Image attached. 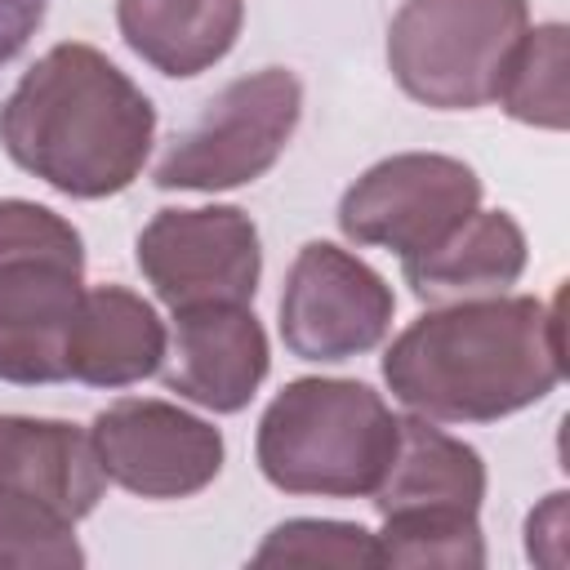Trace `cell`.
<instances>
[{
  "label": "cell",
  "instance_id": "6da1fadb",
  "mask_svg": "<svg viewBox=\"0 0 570 570\" xmlns=\"http://www.w3.org/2000/svg\"><path fill=\"white\" fill-rule=\"evenodd\" d=\"M566 374L561 298L436 303L383 356L392 396L432 423H490L543 401Z\"/></svg>",
  "mask_w": 570,
  "mask_h": 570
},
{
  "label": "cell",
  "instance_id": "7a4b0ae2",
  "mask_svg": "<svg viewBox=\"0 0 570 570\" xmlns=\"http://www.w3.org/2000/svg\"><path fill=\"white\" fill-rule=\"evenodd\" d=\"M156 134L147 94L94 45H53L4 98V151L67 196L125 191Z\"/></svg>",
  "mask_w": 570,
  "mask_h": 570
},
{
  "label": "cell",
  "instance_id": "3957f363",
  "mask_svg": "<svg viewBox=\"0 0 570 570\" xmlns=\"http://www.w3.org/2000/svg\"><path fill=\"white\" fill-rule=\"evenodd\" d=\"M396 450V414L352 379H298L258 423V468L285 494H374Z\"/></svg>",
  "mask_w": 570,
  "mask_h": 570
},
{
  "label": "cell",
  "instance_id": "277c9868",
  "mask_svg": "<svg viewBox=\"0 0 570 570\" xmlns=\"http://www.w3.org/2000/svg\"><path fill=\"white\" fill-rule=\"evenodd\" d=\"M94 436L58 419L0 414V570L80 566L76 521L102 499Z\"/></svg>",
  "mask_w": 570,
  "mask_h": 570
},
{
  "label": "cell",
  "instance_id": "5b68a950",
  "mask_svg": "<svg viewBox=\"0 0 570 570\" xmlns=\"http://www.w3.org/2000/svg\"><path fill=\"white\" fill-rule=\"evenodd\" d=\"M85 254L67 218L31 200H0V379L58 383L85 298Z\"/></svg>",
  "mask_w": 570,
  "mask_h": 570
},
{
  "label": "cell",
  "instance_id": "8992f818",
  "mask_svg": "<svg viewBox=\"0 0 570 570\" xmlns=\"http://www.w3.org/2000/svg\"><path fill=\"white\" fill-rule=\"evenodd\" d=\"M525 22V0H405L387 27V67L428 107H485Z\"/></svg>",
  "mask_w": 570,
  "mask_h": 570
},
{
  "label": "cell",
  "instance_id": "52a82bcc",
  "mask_svg": "<svg viewBox=\"0 0 570 570\" xmlns=\"http://www.w3.org/2000/svg\"><path fill=\"white\" fill-rule=\"evenodd\" d=\"M303 89L285 67H263L254 76L218 89L205 111L169 142L156 165V187L165 191H223L254 183L276 165L294 125Z\"/></svg>",
  "mask_w": 570,
  "mask_h": 570
},
{
  "label": "cell",
  "instance_id": "ba28073f",
  "mask_svg": "<svg viewBox=\"0 0 570 570\" xmlns=\"http://www.w3.org/2000/svg\"><path fill=\"white\" fill-rule=\"evenodd\" d=\"M481 205V178L432 151H405L365 169L338 200V227L356 245H383L401 258L423 254Z\"/></svg>",
  "mask_w": 570,
  "mask_h": 570
},
{
  "label": "cell",
  "instance_id": "9c48e42d",
  "mask_svg": "<svg viewBox=\"0 0 570 570\" xmlns=\"http://www.w3.org/2000/svg\"><path fill=\"white\" fill-rule=\"evenodd\" d=\"M392 289L356 254L312 240L298 249L281 294V338L303 361H347L383 343Z\"/></svg>",
  "mask_w": 570,
  "mask_h": 570
},
{
  "label": "cell",
  "instance_id": "30bf717a",
  "mask_svg": "<svg viewBox=\"0 0 570 570\" xmlns=\"http://www.w3.org/2000/svg\"><path fill=\"white\" fill-rule=\"evenodd\" d=\"M138 267L169 303L205 307V303H249L258 289V232L232 209H160L138 236Z\"/></svg>",
  "mask_w": 570,
  "mask_h": 570
},
{
  "label": "cell",
  "instance_id": "8fae6325",
  "mask_svg": "<svg viewBox=\"0 0 570 570\" xmlns=\"http://www.w3.org/2000/svg\"><path fill=\"white\" fill-rule=\"evenodd\" d=\"M89 436L107 481L142 499H187L223 468L218 428L169 401L125 396L94 419Z\"/></svg>",
  "mask_w": 570,
  "mask_h": 570
},
{
  "label": "cell",
  "instance_id": "7c38bea8",
  "mask_svg": "<svg viewBox=\"0 0 570 570\" xmlns=\"http://www.w3.org/2000/svg\"><path fill=\"white\" fill-rule=\"evenodd\" d=\"M165 387L232 414L267 374V334L245 303H205L174 312V338H165Z\"/></svg>",
  "mask_w": 570,
  "mask_h": 570
},
{
  "label": "cell",
  "instance_id": "4fadbf2b",
  "mask_svg": "<svg viewBox=\"0 0 570 570\" xmlns=\"http://www.w3.org/2000/svg\"><path fill=\"white\" fill-rule=\"evenodd\" d=\"M525 267V236L499 209H472L423 254L401 258L410 289L423 303H463L508 294Z\"/></svg>",
  "mask_w": 570,
  "mask_h": 570
},
{
  "label": "cell",
  "instance_id": "5bb4252c",
  "mask_svg": "<svg viewBox=\"0 0 570 570\" xmlns=\"http://www.w3.org/2000/svg\"><path fill=\"white\" fill-rule=\"evenodd\" d=\"M165 361V325L138 294L120 285L85 289L71 338L67 374L94 387H129L156 374Z\"/></svg>",
  "mask_w": 570,
  "mask_h": 570
},
{
  "label": "cell",
  "instance_id": "9a60e30c",
  "mask_svg": "<svg viewBox=\"0 0 570 570\" xmlns=\"http://www.w3.org/2000/svg\"><path fill=\"white\" fill-rule=\"evenodd\" d=\"M485 494V468L472 445L432 428V419H396V450L374 485V508L387 512H476Z\"/></svg>",
  "mask_w": 570,
  "mask_h": 570
},
{
  "label": "cell",
  "instance_id": "2e32d148",
  "mask_svg": "<svg viewBox=\"0 0 570 570\" xmlns=\"http://www.w3.org/2000/svg\"><path fill=\"white\" fill-rule=\"evenodd\" d=\"M125 45L165 76H200L240 36L245 0H116Z\"/></svg>",
  "mask_w": 570,
  "mask_h": 570
},
{
  "label": "cell",
  "instance_id": "e0dca14e",
  "mask_svg": "<svg viewBox=\"0 0 570 570\" xmlns=\"http://www.w3.org/2000/svg\"><path fill=\"white\" fill-rule=\"evenodd\" d=\"M494 102L521 125L566 129L570 102H566V27L561 22H548L534 31L525 27V36L503 62Z\"/></svg>",
  "mask_w": 570,
  "mask_h": 570
},
{
  "label": "cell",
  "instance_id": "ac0fdd59",
  "mask_svg": "<svg viewBox=\"0 0 570 570\" xmlns=\"http://www.w3.org/2000/svg\"><path fill=\"white\" fill-rule=\"evenodd\" d=\"M379 557L383 566H481L476 512H387Z\"/></svg>",
  "mask_w": 570,
  "mask_h": 570
},
{
  "label": "cell",
  "instance_id": "d6986e66",
  "mask_svg": "<svg viewBox=\"0 0 570 570\" xmlns=\"http://www.w3.org/2000/svg\"><path fill=\"white\" fill-rule=\"evenodd\" d=\"M254 566H383L379 539L343 521H285L254 552Z\"/></svg>",
  "mask_w": 570,
  "mask_h": 570
},
{
  "label": "cell",
  "instance_id": "ffe728a7",
  "mask_svg": "<svg viewBox=\"0 0 570 570\" xmlns=\"http://www.w3.org/2000/svg\"><path fill=\"white\" fill-rule=\"evenodd\" d=\"M49 0H0V67L22 53V45L45 22Z\"/></svg>",
  "mask_w": 570,
  "mask_h": 570
}]
</instances>
